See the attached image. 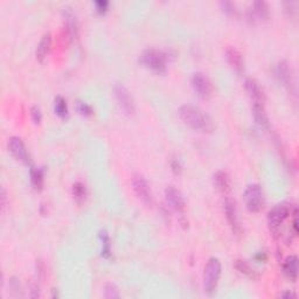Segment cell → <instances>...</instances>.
Here are the masks:
<instances>
[{
    "instance_id": "cell-3",
    "label": "cell",
    "mask_w": 299,
    "mask_h": 299,
    "mask_svg": "<svg viewBox=\"0 0 299 299\" xmlns=\"http://www.w3.org/2000/svg\"><path fill=\"white\" fill-rule=\"evenodd\" d=\"M140 62L155 73H165L167 67L166 54L158 49H146L140 55Z\"/></svg>"
},
{
    "instance_id": "cell-30",
    "label": "cell",
    "mask_w": 299,
    "mask_h": 299,
    "mask_svg": "<svg viewBox=\"0 0 299 299\" xmlns=\"http://www.w3.org/2000/svg\"><path fill=\"white\" fill-rule=\"evenodd\" d=\"M94 5H95L96 12L100 14H104L109 9V3L105 2V0H98V2H95Z\"/></svg>"
},
{
    "instance_id": "cell-20",
    "label": "cell",
    "mask_w": 299,
    "mask_h": 299,
    "mask_svg": "<svg viewBox=\"0 0 299 299\" xmlns=\"http://www.w3.org/2000/svg\"><path fill=\"white\" fill-rule=\"evenodd\" d=\"M50 46H52V35L49 33H46L41 38V40L38 45L37 52H35V56H37L38 61H45V58L47 57V55H48L50 50Z\"/></svg>"
},
{
    "instance_id": "cell-23",
    "label": "cell",
    "mask_w": 299,
    "mask_h": 299,
    "mask_svg": "<svg viewBox=\"0 0 299 299\" xmlns=\"http://www.w3.org/2000/svg\"><path fill=\"white\" fill-rule=\"evenodd\" d=\"M54 111L58 117L61 118H66L67 116H68V105H67V101L62 96L55 97Z\"/></svg>"
},
{
    "instance_id": "cell-16",
    "label": "cell",
    "mask_w": 299,
    "mask_h": 299,
    "mask_svg": "<svg viewBox=\"0 0 299 299\" xmlns=\"http://www.w3.org/2000/svg\"><path fill=\"white\" fill-rule=\"evenodd\" d=\"M248 15H249V19H257V20H266L270 15L269 6L265 2H255L251 6V10L248 12Z\"/></svg>"
},
{
    "instance_id": "cell-22",
    "label": "cell",
    "mask_w": 299,
    "mask_h": 299,
    "mask_svg": "<svg viewBox=\"0 0 299 299\" xmlns=\"http://www.w3.org/2000/svg\"><path fill=\"white\" fill-rule=\"evenodd\" d=\"M72 192H73V196H74V200L76 201L78 204L83 203L85 201V198H86V187L84 184H82L80 182L75 183L73 185V188H72Z\"/></svg>"
},
{
    "instance_id": "cell-33",
    "label": "cell",
    "mask_w": 299,
    "mask_h": 299,
    "mask_svg": "<svg viewBox=\"0 0 299 299\" xmlns=\"http://www.w3.org/2000/svg\"><path fill=\"white\" fill-rule=\"evenodd\" d=\"M39 296H40V292H39V285L33 284L32 288H31V297L37 298Z\"/></svg>"
},
{
    "instance_id": "cell-32",
    "label": "cell",
    "mask_w": 299,
    "mask_h": 299,
    "mask_svg": "<svg viewBox=\"0 0 299 299\" xmlns=\"http://www.w3.org/2000/svg\"><path fill=\"white\" fill-rule=\"evenodd\" d=\"M10 289L12 290V292H17V294L19 296V292H20V283H19V281L15 277H13L10 281Z\"/></svg>"
},
{
    "instance_id": "cell-26",
    "label": "cell",
    "mask_w": 299,
    "mask_h": 299,
    "mask_svg": "<svg viewBox=\"0 0 299 299\" xmlns=\"http://www.w3.org/2000/svg\"><path fill=\"white\" fill-rule=\"evenodd\" d=\"M104 297L109 298V299H115V298H119V291H118V288L112 284V283H109V284L105 285L104 288Z\"/></svg>"
},
{
    "instance_id": "cell-34",
    "label": "cell",
    "mask_w": 299,
    "mask_h": 299,
    "mask_svg": "<svg viewBox=\"0 0 299 299\" xmlns=\"http://www.w3.org/2000/svg\"><path fill=\"white\" fill-rule=\"evenodd\" d=\"M0 199H2V210H3V212L5 211V208H6V204H7V198H6V192H5V190H2V196H0Z\"/></svg>"
},
{
    "instance_id": "cell-24",
    "label": "cell",
    "mask_w": 299,
    "mask_h": 299,
    "mask_svg": "<svg viewBox=\"0 0 299 299\" xmlns=\"http://www.w3.org/2000/svg\"><path fill=\"white\" fill-rule=\"evenodd\" d=\"M31 183H32L34 190L41 191L43 187V171L40 168H31Z\"/></svg>"
},
{
    "instance_id": "cell-25",
    "label": "cell",
    "mask_w": 299,
    "mask_h": 299,
    "mask_svg": "<svg viewBox=\"0 0 299 299\" xmlns=\"http://www.w3.org/2000/svg\"><path fill=\"white\" fill-rule=\"evenodd\" d=\"M100 238L102 242V256L104 258L111 257V242H110L109 234L105 230H102L100 233Z\"/></svg>"
},
{
    "instance_id": "cell-35",
    "label": "cell",
    "mask_w": 299,
    "mask_h": 299,
    "mask_svg": "<svg viewBox=\"0 0 299 299\" xmlns=\"http://www.w3.org/2000/svg\"><path fill=\"white\" fill-rule=\"evenodd\" d=\"M279 297L281 298H296V293L292 292V291H285V292H283L279 294Z\"/></svg>"
},
{
    "instance_id": "cell-17",
    "label": "cell",
    "mask_w": 299,
    "mask_h": 299,
    "mask_svg": "<svg viewBox=\"0 0 299 299\" xmlns=\"http://www.w3.org/2000/svg\"><path fill=\"white\" fill-rule=\"evenodd\" d=\"M253 115L255 118V122L259 128L269 130L270 129V122L267 113L265 111L264 104L262 103H253Z\"/></svg>"
},
{
    "instance_id": "cell-28",
    "label": "cell",
    "mask_w": 299,
    "mask_h": 299,
    "mask_svg": "<svg viewBox=\"0 0 299 299\" xmlns=\"http://www.w3.org/2000/svg\"><path fill=\"white\" fill-rule=\"evenodd\" d=\"M76 109H77V111L83 116H92L94 113L93 108L90 107L89 104H86V103H84V102H81V101L77 102Z\"/></svg>"
},
{
    "instance_id": "cell-18",
    "label": "cell",
    "mask_w": 299,
    "mask_h": 299,
    "mask_svg": "<svg viewBox=\"0 0 299 299\" xmlns=\"http://www.w3.org/2000/svg\"><path fill=\"white\" fill-rule=\"evenodd\" d=\"M283 273L290 281L296 282L298 277V258L294 255L286 257L283 263Z\"/></svg>"
},
{
    "instance_id": "cell-6",
    "label": "cell",
    "mask_w": 299,
    "mask_h": 299,
    "mask_svg": "<svg viewBox=\"0 0 299 299\" xmlns=\"http://www.w3.org/2000/svg\"><path fill=\"white\" fill-rule=\"evenodd\" d=\"M113 93H115V97L121 109L129 116L135 115L136 102L127 86L122 83H116L113 86Z\"/></svg>"
},
{
    "instance_id": "cell-12",
    "label": "cell",
    "mask_w": 299,
    "mask_h": 299,
    "mask_svg": "<svg viewBox=\"0 0 299 299\" xmlns=\"http://www.w3.org/2000/svg\"><path fill=\"white\" fill-rule=\"evenodd\" d=\"M165 196H166L167 202L170 203V206L173 210L179 212V213H184L185 208H186V203H185L184 196L179 190H176L173 186H168L165 190Z\"/></svg>"
},
{
    "instance_id": "cell-8",
    "label": "cell",
    "mask_w": 299,
    "mask_h": 299,
    "mask_svg": "<svg viewBox=\"0 0 299 299\" xmlns=\"http://www.w3.org/2000/svg\"><path fill=\"white\" fill-rule=\"evenodd\" d=\"M132 187L135 191L136 195L138 196V199L141 200L145 204H151L152 203V192L150 188V185L147 184L146 179L143 175L136 174L132 178Z\"/></svg>"
},
{
    "instance_id": "cell-7",
    "label": "cell",
    "mask_w": 299,
    "mask_h": 299,
    "mask_svg": "<svg viewBox=\"0 0 299 299\" xmlns=\"http://www.w3.org/2000/svg\"><path fill=\"white\" fill-rule=\"evenodd\" d=\"M276 74L281 83L292 95H296V81H294L293 69L288 61H279L276 67Z\"/></svg>"
},
{
    "instance_id": "cell-11",
    "label": "cell",
    "mask_w": 299,
    "mask_h": 299,
    "mask_svg": "<svg viewBox=\"0 0 299 299\" xmlns=\"http://www.w3.org/2000/svg\"><path fill=\"white\" fill-rule=\"evenodd\" d=\"M224 213H226L228 223H229L231 229H233V233L238 235L241 233V226L238 223L237 211H236V204L234 200L229 198L226 199V201H224Z\"/></svg>"
},
{
    "instance_id": "cell-2",
    "label": "cell",
    "mask_w": 299,
    "mask_h": 299,
    "mask_svg": "<svg viewBox=\"0 0 299 299\" xmlns=\"http://www.w3.org/2000/svg\"><path fill=\"white\" fill-rule=\"evenodd\" d=\"M221 262L219 258L212 257L208 259L203 271V288L207 294H213L218 288L220 277H221Z\"/></svg>"
},
{
    "instance_id": "cell-21",
    "label": "cell",
    "mask_w": 299,
    "mask_h": 299,
    "mask_svg": "<svg viewBox=\"0 0 299 299\" xmlns=\"http://www.w3.org/2000/svg\"><path fill=\"white\" fill-rule=\"evenodd\" d=\"M235 267L236 270L240 271L242 275H245V276L249 277L250 279H257L258 278V275L256 271H255L249 263L243 261V259H237V261L235 262Z\"/></svg>"
},
{
    "instance_id": "cell-31",
    "label": "cell",
    "mask_w": 299,
    "mask_h": 299,
    "mask_svg": "<svg viewBox=\"0 0 299 299\" xmlns=\"http://www.w3.org/2000/svg\"><path fill=\"white\" fill-rule=\"evenodd\" d=\"M171 167H172V171L174 172L175 174H180L183 171L182 161H180L178 158H174L171 161Z\"/></svg>"
},
{
    "instance_id": "cell-5",
    "label": "cell",
    "mask_w": 299,
    "mask_h": 299,
    "mask_svg": "<svg viewBox=\"0 0 299 299\" xmlns=\"http://www.w3.org/2000/svg\"><path fill=\"white\" fill-rule=\"evenodd\" d=\"M291 214V208L286 203L276 204L273 210L267 213V223H269L271 233L277 236L281 229V226Z\"/></svg>"
},
{
    "instance_id": "cell-29",
    "label": "cell",
    "mask_w": 299,
    "mask_h": 299,
    "mask_svg": "<svg viewBox=\"0 0 299 299\" xmlns=\"http://www.w3.org/2000/svg\"><path fill=\"white\" fill-rule=\"evenodd\" d=\"M31 117H32V121L34 122V124H40V122L42 119V113L41 110L39 107H33L31 109Z\"/></svg>"
},
{
    "instance_id": "cell-4",
    "label": "cell",
    "mask_w": 299,
    "mask_h": 299,
    "mask_svg": "<svg viewBox=\"0 0 299 299\" xmlns=\"http://www.w3.org/2000/svg\"><path fill=\"white\" fill-rule=\"evenodd\" d=\"M243 198H245L248 211L251 212V213H258V212H261L265 204L264 193H263L262 187L258 184L249 185L246 188Z\"/></svg>"
},
{
    "instance_id": "cell-10",
    "label": "cell",
    "mask_w": 299,
    "mask_h": 299,
    "mask_svg": "<svg viewBox=\"0 0 299 299\" xmlns=\"http://www.w3.org/2000/svg\"><path fill=\"white\" fill-rule=\"evenodd\" d=\"M9 150L12 156L19 161L28 164L29 163V153L23 144V141L19 137H11L9 139Z\"/></svg>"
},
{
    "instance_id": "cell-15",
    "label": "cell",
    "mask_w": 299,
    "mask_h": 299,
    "mask_svg": "<svg viewBox=\"0 0 299 299\" xmlns=\"http://www.w3.org/2000/svg\"><path fill=\"white\" fill-rule=\"evenodd\" d=\"M64 19H65V26L66 31L68 33L69 38L74 40L78 35V22L76 14L74 13L70 7H65L64 9Z\"/></svg>"
},
{
    "instance_id": "cell-1",
    "label": "cell",
    "mask_w": 299,
    "mask_h": 299,
    "mask_svg": "<svg viewBox=\"0 0 299 299\" xmlns=\"http://www.w3.org/2000/svg\"><path fill=\"white\" fill-rule=\"evenodd\" d=\"M179 116L185 124L192 129L202 132H212L214 130V123L212 118L203 110L192 104H185L179 109Z\"/></svg>"
},
{
    "instance_id": "cell-19",
    "label": "cell",
    "mask_w": 299,
    "mask_h": 299,
    "mask_svg": "<svg viewBox=\"0 0 299 299\" xmlns=\"http://www.w3.org/2000/svg\"><path fill=\"white\" fill-rule=\"evenodd\" d=\"M214 185L220 193L222 194H228L231 190V184H230V178L228 175L227 172L224 171H218L214 174Z\"/></svg>"
},
{
    "instance_id": "cell-14",
    "label": "cell",
    "mask_w": 299,
    "mask_h": 299,
    "mask_svg": "<svg viewBox=\"0 0 299 299\" xmlns=\"http://www.w3.org/2000/svg\"><path fill=\"white\" fill-rule=\"evenodd\" d=\"M224 54H226L228 64L230 65L231 68H233L236 73L242 74L245 72V58H243L242 54L240 53L237 49L234 48V47H227Z\"/></svg>"
},
{
    "instance_id": "cell-9",
    "label": "cell",
    "mask_w": 299,
    "mask_h": 299,
    "mask_svg": "<svg viewBox=\"0 0 299 299\" xmlns=\"http://www.w3.org/2000/svg\"><path fill=\"white\" fill-rule=\"evenodd\" d=\"M192 86L201 98H208L213 92V86H212L210 78L202 73H195L193 75Z\"/></svg>"
},
{
    "instance_id": "cell-13",
    "label": "cell",
    "mask_w": 299,
    "mask_h": 299,
    "mask_svg": "<svg viewBox=\"0 0 299 299\" xmlns=\"http://www.w3.org/2000/svg\"><path fill=\"white\" fill-rule=\"evenodd\" d=\"M245 88L248 95L250 96L254 103H262L264 104L265 102V93L258 82L254 78H247L245 81Z\"/></svg>"
},
{
    "instance_id": "cell-27",
    "label": "cell",
    "mask_w": 299,
    "mask_h": 299,
    "mask_svg": "<svg viewBox=\"0 0 299 299\" xmlns=\"http://www.w3.org/2000/svg\"><path fill=\"white\" fill-rule=\"evenodd\" d=\"M220 6H221L222 11L228 15H231V17H236L237 15V9H236V5L231 2H221L220 3Z\"/></svg>"
}]
</instances>
